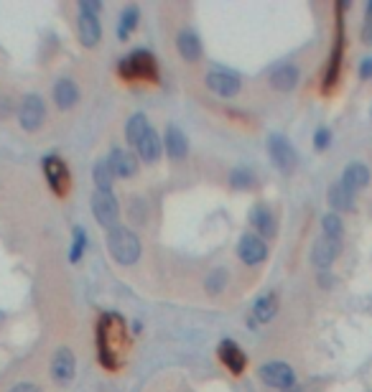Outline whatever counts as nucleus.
<instances>
[{
	"instance_id": "f257e3e1",
	"label": "nucleus",
	"mask_w": 372,
	"mask_h": 392,
	"mask_svg": "<svg viewBox=\"0 0 372 392\" xmlns=\"http://www.w3.org/2000/svg\"><path fill=\"white\" fill-rule=\"evenodd\" d=\"M125 349V321L115 316V313H105L97 321V357L105 369H120V357Z\"/></svg>"
},
{
	"instance_id": "f03ea898",
	"label": "nucleus",
	"mask_w": 372,
	"mask_h": 392,
	"mask_svg": "<svg viewBox=\"0 0 372 392\" xmlns=\"http://www.w3.org/2000/svg\"><path fill=\"white\" fill-rule=\"evenodd\" d=\"M118 74L123 82H151L159 84V64L148 49H135L118 61Z\"/></svg>"
},
{
	"instance_id": "7ed1b4c3",
	"label": "nucleus",
	"mask_w": 372,
	"mask_h": 392,
	"mask_svg": "<svg viewBox=\"0 0 372 392\" xmlns=\"http://www.w3.org/2000/svg\"><path fill=\"white\" fill-rule=\"evenodd\" d=\"M107 250L118 265H135L140 260V239L133 229L118 225L107 232Z\"/></svg>"
},
{
	"instance_id": "20e7f679",
	"label": "nucleus",
	"mask_w": 372,
	"mask_h": 392,
	"mask_svg": "<svg viewBox=\"0 0 372 392\" xmlns=\"http://www.w3.org/2000/svg\"><path fill=\"white\" fill-rule=\"evenodd\" d=\"M342 11H345V3L337 6V28H334V46L329 53V61H326V72L324 82H321V92H332L339 82V74H342V61H345V18H342Z\"/></svg>"
},
{
	"instance_id": "39448f33",
	"label": "nucleus",
	"mask_w": 372,
	"mask_h": 392,
	"mask_svg": "<svg viewBox=\"0 0 372 392\" xmlns=\"http://www.w3.org/2000/svg\"><path fill=\"white\" fill-rule=\"evenodd\" d=\"M268 156L275 163V168L283 173H291L296 168V163H299V156H296L293 146L288 143V138H283L278 133L268 135Z\"/></svg>"
},
{
	"instance_id": "423d86ee",
	"label": "nucleus",
	"mask_w": 372,
	"mask_h": 392,
	"mask_svg": "<svg viewBox=\"0 0 372 392\" xmlns=\"http://www.w3.org/2000/svg\"><path fill=\"white\" fill-rule=\"evenodd\" d=\"M92 214L97 225L107 227V229H115L118 227L120 217V204L115 199L113 191H94L92 194Z\"/></svg>"
},
{
	"instance_id": "0eeeda50",
	"label": "nucleus",
	"mask_w": 372,
	"mask_h": 392,
	"mask_svg": "<svg viewBox=\"0 0 372 392\" xmlns=\"http://www.w3.org/2000/svg\"><path fill=\"white\" fill-rule=\"evenodd\" d=\"M260 379L275 390H293L296 387V372L286 362H266L260 367Z\"/></svg>"
},
{
	"instance_id": "6e6552de",
	"label": "nucleus",
	"mask_w": 372,
	"mask_h": 392,
	"mask_svg": "<svg viewBox=\"0 0 372 392\" xmlns=\"http://www.w3.org/2000/svg\"><path fill=\"white\" fill-rule=\"evenodd\" d=\"M46 118V107H44V100H41L39 94H26L18 105V122L20 127L26 130V133H34L39 130L41 122Z\"/></svg>"
},
{
	"instance_id": "1a4fd4ad",
	"label": "nucleus",
	"mask_w": 372,
	"mask_h": 392,
	"mask_svg": "<svg viewBox=\"0 0 372 392\" xmlns=\"http://www.w3.org/2000/svg\"><path fill=\"white\" fill-rule=\"evenodd\" d=\"M44 163V176H46L49 186L56 196H67L69 191V168L59 156H46L41 160Z\"/></svg>"
},
{
	"instance_id": "9d476101",
	"label": "nucleus",
	"mask_w": 372,
	"mask_h": 392,
	"mask_svg": "<svg viewBox=\"0 0 372 392\" xmlns=\"http://www.w3.org/2000/svg\"><path fill=\"white\" fill-rule=\"evenodd\" d=\"M237 255H240V260H242L245 265H260V263L268 258V242L260 237V234L245 232L242 237H240Z\"/></svg>"
},
{
	"instance_id": "9b49d317",
	"label": "nucleus",
	"mask_w": 372,
	"mask_h": 392,
	"mask_svg": "<svg viewBox=\"0 0 372 392\" xmlns=\"http://www.w3.org/2000/svg\"><path fill=\"white\" fill-rule=\"evenodd\" d=\"M74 372H77V359H74V352L69 349V346H59V349L54 352V359H51L54 382L67 385V382H72Z\"/></svg>"
},
{
	"instance_id": "f8f14e48",
	"label": "nucleus",
	"mask_w": 372,
	"mask_h": 392,
	"mask_svg": "<svg viewBox=\"0 0 372 392\" xmlns=\"http://www.w3.org/2000/svg\"><path fill=\"white\" fill-rule=\"evenodd\" d=\"M204 82L217 97H222V100H230V97H235V94L240 92V77L232 72H222V69H217V72L206 74Z\"/></svg>"
},
{
	"instance_id": "ddd939ff",
	"label": "nucleus",
	"mask_w": 372,
	"mask_h": 392,
	"mask_svg": "<svg viewBox=\"0 0 372 392\" xmlns=\"http://www.w3.org/2000/svg\"><path fill=\"white\" fill-rule=\"evenodd\" d=\"M77 34H80L82 46L94 49L102 39L100 18H97L94 13H89V11H80V18H77Z\"/></svg>"
},
{
	"instance_id": "4468645a",
	"label": "nucleus",
	"mask_w": 372,
	"mask_h": 392,
	"mask_svg": "<svg viewBox=\"0 0 372 392\" xmlns=\"http://www.w3.org/2000/svg\"><path fill=\"white\" fill-rule=\"evenodd\" d=\"M339 253H342V242H339V239H329L321 234V237L314 242L311 260L319 270H329V265L339 258Z\"/></svg>"
},
{
	"instance_id": "2eb2a0df",
	"label": "nucleus",
	"mask_w": 372,
	"mask_h": 392,
	"mask_svg": "<svg viewBox=\"0 0 372 392\" xmlns=\"http://www.w3.org/2000/svg\"><path fill=\"white\" fill-rule=\"evenodd\" d=\"M217 357H220L222 365L230 369L232 374H242L245 372V367H247V354L240 349L235 341L225 339L220 341V346H217Z\"/></svg>"
},
{
	"instance_id": "dca6fc26",
	"label": "nucleus",
	"mask_w": 372,
	"mask_h": 392,
	"mask_svg": "<svg viewBox=\"0 0 372 392\" xmlns=\"http://www.w3.org/2000/svg\"><path fill=\"white\" fill-rule=\"evenodd\" d=\"M299 80H301L299 67H296V64H288V61L273 69L271 77H268L271 87H273V89H278V92H291V89H296Z\"/></svg>"
},
{
	"instance_id": "f3484780",
	"label": "nucleus",
	"mask_w": 372,
	"mask_h": 392,
	"mask_svg": "<svg viewBox=\"0 0 372 392\" xmlns=\"http://www.w3.org/2000/svg\"><path fill=\"white\" fill-rule=\"evenodd\" d=\"M107 163H110L113 173L120 176V179H130V176L138 173V158L130 151H123V148H115L110 158H107Z\"/></svg>"
},
{
	"instance_id": "a211bd4d",
	"label": "nucleus",
	"mask_w": 372,
	"mask_h": 392,
	"mask_svg": "<svg viewBox=\"0 0 372 392\" xmlns=\"http://www.w3.org/2000/svg\"><path fill=\"white\" fill-rule=\"evenodd\" d=\"M135 151H138L140 160H146V163H156V160L161 158V153H163V143H161L159 133L153 130V125L148 127L146 133H143V138L135 143Z\"/></svg>"
},
{
	"instance_id": "6ab92c4d",
	"label": "nucleus",
	"mask_w": 372,
	"mask_h": 392,
	"mask_svg": "<svg viewBox=\"0 0 372 392\" xmlns=\"http://www.w3.org/2000/svg\"><path fill=\"white\" fill-rule=\"evenodd\" d=\"M54 102H56L59 110H72V107L80 102V87L74 84V80L61 77V80L54 84Z\"/></svg>"
},
{
	"instance_id": "aec40b11",
	"label": "nucleus",
	"mask_w": 372,
	"mask_h": 392,
	"mask_svg": "<svg viewBox=\"0 0 372 392\" xmlns=\"http://www.w3.org/2000/svg\"><path fill=\"white\" fill-rule=\"evenodd\" d=\"M342 184H345L349 191H362V189L370 184V168L365 166V163H349V166L345 168V173H342Z\"/></svg>"
},
{
	"instance_id": "412c9836",
	"label": "nucleus",
	"mask_w": 372,
	"mask_h": 392,
	"mask_svg": "<svg viewBox=\"0 0 372 392\" xmlns=\"http://www.w3.org/2000/svg\"><path fill=\"white\" fill-rule=\"evenodd\" d=\"M275 313H278V296L273 291L263 293V296H258L253 303V319L258 321V324H268V321L275 319Z\"/></svg>"
},
{
	"instance_id": "4be33fe9",
	"label": "nucleus",
	"mask_w": 372,
	"mask_h": 392,
	"mask_svg": "<svg viewBox=\"0 0 372 392\" xmlns=\"http://www.w3.org/2000/svg\"><path fill=\"white\" fill-rule=\"evenodd\" d=\"M176 49H179L184 61H199L202 59V41L194 31H181L176 36Z\"/></svg>"
},
{
	"instance_id": "5701e85b",
	"label": "nucleus",
	"mask_w": 372,
	"mask_h": 392,
	"mask_svg": "<svg viewBox=\"0 0 372 392\" xmlns=\"http://www.w3.org/2000/svg\"><path fill=\"white\" fill-rule=\"evenodd\" d=\"M250 225L255 227V234L260 237H271L275 232V220H273L271 209L266 204H255L253 212H250Z\"/></svg>"
},
{
	"instance_id": "b1692460",
	"label": "nucleus",
	"mask_w": 372,
	"mask_h": 392,
	"mask_svg": "<svg viewBox=\"0 0 372 392\" xmlns=\"http://www.w3.org/2000/svg\"><path fill=\"white\" fill-rule=\"evenodd\" d=\"M166 153L171 156L173 160L186 158V153H189V140H186V135L181 133L176 125L166 127Z\"/></svg>"
},
{
	"instance_id": "393cba45",
	"label": "nucleus",
	"mask_w": 372,
	"mask_h": 392,
	"mask_svg": "<svg viewBox=\"0 0 372 392\" xmlns=\"http://www.w3.org/2000/svg\"><path fill=\"white\" fill-rule=\"evenodd\" d=\"M326 199H329V204H332L334 209H342V212H352V209H354V194L349 191V189H347L342 181H337V184H332V186H329V191H326Z\"/></svg>"
},
{
	"instance_id": "a878e982",
	"label": "nucleus",
	"mask_w": 372,
	"mask_h": 392,
	"mask_svg": "<svg viewBox=\"0 0 372 392\" xmlns=\"http://www.w3.org/2000/svg\"><path fill=\"white\" fill-rule=\"evenodd\" d=\"M140 20V11L138 6H128L123 13H120V20H118V39L120 41H128L130 39V34L135 31V26H138Z\"/></svg>"
},
{
	"instance_id": "bb28decb",
	"label": "nucleus",
	"mask_w": 372,
	"mask_h": 392,
	"mask_svg": "<svg viewBox=\"0 0 372 392\" xmlns=\"http://www.w3.org/2000/svg\"><path fill=\"white\" fill-rule=\"evenodd\" d=\"M92 176H94V184H97V191H113L115 173H113V168H110V163H107V158L94 163Z\"/></svg>"
},
{
	"instance_id": "cd10ccee",
	"label": "nucleus",
	"mask_w": 372,
	"mask_h": 392,
	"mask_svg": "<svg viewBox=\"0 0 372 392\" xmlns=\"http://www.w3.org/2000/svg\"><path fill=\"white\" fill-rule=\"evenodd\" d=\"M148 127H151V122H148V118L143 113H135L133 118L128 120V125H125V138L130 146H135L140 138H143V133H146Z\"/></svg>"
},
{
	"instance_id": "c85d7f7f",
	"label": "nucleus",
	"mask_w": 372,
	"mask_h": 392,
	"mask_svg": "<svg viewBox=\"0 0 372 392\" xmlns=\"http://www.w3.org/2000/svg\"><path fill=\"white\" fill-rule=\"evenodd\" d=\"M321 229H324V237L339 239V242H342V234H345V225H342V220H339L337 212H326L324 217H321Z\"/></svg>"
},
{
	"instance_id": "c756f323",
	"label": "nucleus",
	"mask_w": 372,
	"mask_h": 392,
	"mask_svg": "<svg viewBox=\"0 0 372 392\" xmlns=\"http://www.w3.org/2000/svg\"><path fill=\"white\" fill-rule=\"evenodd\" d=\"M85 250H87V232L82 229V227H74V239H72V250H69V260H72V263H80Z\"/></svg>"
},
{
	"instance_id": "7c9ffc66",
	"label": "nucleus",
	"mask_w": 372,
	"mask_h": 392,
	"mask_svg": "<svg viewBox=\"0 0 372 392\" xmlns=\"http://www.w3.org/2000/svg\"><path fill=\"white\" fill-rule=\"evenodd\" d=\"M225 286H227V273L222 270V267H217V270L206 275V280H204L206 293H212V296H217V293H220Z\"/></svg>"
},
{
	"instance_id": "2f4dec72",
	"label": "nucleus",
	"mask_w": 372,
	"mask_h": 392,
	"mask_svg": "<svg viewBox=\"0 0 372 392\" xmlns=\"http://www.w3.org/2000/svg\"><path fill=\"white\" fill-rule=\"evenodd\" d=\"M230 181H232L235 189H250L255 184V176H253V171H247V168H235V171L230 173Z\"/></svg>"
},
{
	"instance_id": "473e14b6",
	"label": "nucleus",
	"mask_w": 372,
	"mask_h": 392,
	"mask_svg": "<svg viewBox=\"0 0 372 392\" xmlns=\"http://www.w3.org/2000/svg\"><path fill=\"white\" fill-rule=\"evenodd\" d=\"M329 143H332V133H329V127H319V130L314 133V146H316V151H326Z\"/></svg>"
},
{
	"instance_id": "72a5a7b5",
	"label": "nucleus",
	"mask_w": 372,
	"mask_h": 392,
	"mask_svg": "<svg viewBox=\"0 0 372 392\" xmlns=\"http://www.w3.org/2000/svg\"><path fill=\"white\" fill-rule=\"evenodd\" d=\"M11 392H41V387L34 385V382H18V385L11 387Z\"/></svg>"
},
{
	"instance_id": "f704fd0d",
	"label": "nucleus",
	"mask_w": 372,
	"mask_h": 392,
	"mask_svg": "<svg viewBox=\"0 0 372 392\" xmlns=\"http://www.w3.org/2000/svg\"><path fill=\"white\" fill-rule=\"evenodd\" d=\"M362 41L372 44V23H365V28H362Z\"/></svg>"
},
{
	"instance_id": "c9c22d12",
	"label": "nucleus",
	"mask_w": 372,
	"mask_h": 392,
	"mask_svg": "<svg viewBox=\"0 0 372 392\" xmlns=\"http://www.w3.org/2000/svg\"><path fill=\"white\" fill-rule=\"evenodd\" d=\"M367 23H372V0L367 3Z\"/></svg>"
},
{
	"instance_id": "e433bc0d",
	"label": "nucleus",
	"mask_w": 372,
	"mask_h": 392,
	"mask_svg": "<svg viewBox=\"0 0 372 392\" xmlns=\"http://www.w3.org/2000/svg\"><path fill=\"white\" fill-rule=\"evenodd\" d=\"M370 77H372V59H370Z\"/></svg>"
}]
</instances>
